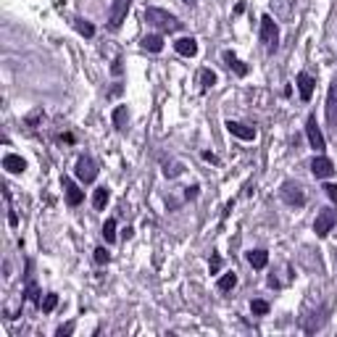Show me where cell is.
I'll use <instances>...</instances> for the list:
<instances>
[{"label":"cell","instance_id":"cell-10","mask_svg":"<svg viewBox=\"0 0 337 337\" xmlns=\"http://www.w3.org/2000/svg\"><path fill=\"white\" fill-rule=\"evenodd\" d=\"M327 119H330L332 129H337V82L327 92Z\"/></svg>","mask_w":337,"mask_h":337},{"label":"cell","instance_id":"cell-25","mask_svg":"<svg viewBox=\"0 0 337 337\" xmlns=\"http://www.w3.org/2000/svg\"><path fill=\"white\" fill-rule=\"evenodd\" d=\"M200 82H203V90H211L216 84V74L211 69H203V71H200Z\"/></svg>","mask_w":337,"mask_h":337},{"label":"cell","instance_id":"cell-18","mask_svg":"<svg viewBox=\"0 0 337 337\" xmlns=\"http://www.w3.org/2000/svg\"><path fill=\"white\" fill-rule=\"evenodd\" d=\"M108 198H111L108 187H98L95 192H92V206H95L98 211H103V208H106V203H108Z\"/></svg>","mask_w":337,"mask_h":337},{"label":"cell","instance_id":"cell-14","mask_svg":"<svg viewBox=\"0 0 337 337\" xmlns=\"http://www.w3.org/2000/svg\"><path fill=\"white\" fill-rule=\"evenodd\" d=\"M3 168H5V171H11V174H21L24 168H27V164H24V158H21V156L8 153V156L3 158Z\"/></svg>","mask_w":337,"mask_h":337},{"label":"cell","instance_id":"cell-1","mask_svg":"<svg viewBox=\"0 0 337 337\" xmlns=\"http://www.w3.org/2000/svg\"><path fill=\"white\" fill-rule=\"evenodd\" d=\"M145 21L150 27H156L158 32H176L182 27L179 19H176L174 13L164 11V8H145Z\"/></svg>","mask_w":337,"mask_h":337},{"label":"cell","instance_id":"cell-11","mask_svg":"<svg viewBox=\"0 0 337 337\" xmlns=\"http://www.w3.org/2000/svg\"><path fill=\"white\" fill-rule=\"evenodd\" d=\"M226 129H229V134H234V137H240V140H253L256 137V129L253 126H245V124H240V121H226Z\"/></svg>","mask_w":337,"mask_h":337},{"label":"cell","instance_id":"cell-5","mask_svg":"<svg viewBox=\"0 0 337 337\" xmlns=\"http://www.w3.org/2000/svg\"><path fill=\"white\" fill-rule=\"evenodd\" d=\"M335 224H337V211H322V214L316 216V222H314L316 237H327V234L332 232Z\"/></svg>","mask_w":337,"mask_h":337},{"label":"cell","instance_id":"cell-27","mask_svg":"<svg viewBox=\"0 0 337 337\" xmlns=\"http://www.w3.org/2000/svg\"><path fill=\"white\" fill-rule=\"evenodd\" d=\"M95 264H108V261H111V256H108V250L106 248H95Z\"/></svg>","mask_w":337,"mask_h":337},{"label":"cell","instance_id":"cell-22","mask_svg":"<svg viewBox=\"0 0 337 337\" xmlns=\"http://www.w3.org/2000/svg\"><path fill=\"white\" fill-rule=\"evenodd\" d=\"M103 237H106V242L116 240V219H108V222L103 224Z\"/></svg>","mask_w":337,"mask_h":337},{"label":"cell","instance_id":"cell-28","mask_svg":"<svg viewBox=\"0 0 337 337\" xmlns=\"http://www.w3.org/2000/svg\"><path fill=\"white\" fill-rule=\"evenodd\" d=\"M219 269H222V256L214 253V256H211V274H219Z\"/></svg>","mask_w":337,"mask_h":337},{"label":"cell","instance_id":"cell-21","mask_svg":"<svg viewBox=\"0 0 337 337\" xmlns=\"http://www.w3.org/2000/svg\"><path fill=\"white\" fill-rule=\"evenodd\" d=\"M74 27H77V32H79V35H84V37L95 35V27H92L90 21H84V19H77V21H74Z\"/></svg>","mask_w":337,"mask_h":337},{"label":"cell","instance_id":"cell-7","mask_svg":"<svg viewBox=\"0 0 337 337\" xmlns=\"http://www.w3.org/2000/svg\"><path fill=\"white\" fill-rule=\"evenodd\" d=\"M306 134H308V142H311V148H314L316 153H322V150L327 148L324 134H322V129H319V124H316V116H308V121H306Z\"/></svg>","mask_w":337,"mask_h":337},{"label":"cell","instance_id":"cell-34","mask_svg":"<svg viewBox=\"0 0 337 337\" xmlns=\"http://www.w3.org/2000/svg\"><path fill=\"white\" fill-rule=\"evenodd\" d=\"M335 258H337V256H335Z\"/></svg>","mask_w":337,"mask_h":337},{"label":"cell","instance_id":"cell-31","mask_svg":"<svg viewBox=\"0 0 337 337\" xmlns=\"http://www.w3.org/2000/svg\"><path fill=\"white\" fill-rule=\"evenodd\" d=\"M184 198H198V187H195V184H192V187H187V192H184Z\"/></svg>","mask_w":337,"mask_h":337},{"label":"cell","instance_id":"cell-16","mask_svg":"<svg viewBox=\"0 0 337 337\" xmlns=\"http://www.w3.org/2000/svg\"><path fill=\"white\" fill-rule=\"evenodd\" d=\"M142 48L150 50V53H161V50H164V37H161V35H148V37H142Z\"/></svg>","mask_w":337,"mask_h":337},{"label":"cell","instance_id":"cell-33","mask_svg":"<svg viewBox=\"0 0 337 337\" xmlns=\"http://www.w3.org/2000/svg\"><path fill=\"white\" fill-rule=\"evenodd\" d=\"M203 158H206V161H211V164H219V158L214 153H203Z\"/></svg>","mask_w":337,"mask_h":337},{"label":"cell","instance_id":"cell-30","mask_svg":"<svg viewBox=\"0 0 337 337\" xmlns=\"http://www.w3.org/2000/svg\"><path fill=\"white\" fill-rule=\"evenodd\" d=\"M71 332H74V324H66V327H58L56 335H58V337H66V335H71Z\"/></svg>","mask_w":337,"mask_h":337},{"label":"cell","instance_id":"cell-19","mask_svg":"<svg viewBox=\"0 0 337 337\" xmlns=\"http://www.w3.org/2000/svg\"><path fill=\"white\" fill-rule=\"evenodd\" d=\"M111 119H113V126H116V129H124V126H126V106H116Z\"/></svg>","mask_w":337,"mask_h":337},{"label":"cell","instance_id":"cell-15","mask_svg":"<svg viewBox=\"0 0 337 337\" xmlns=\"http://www.w3.org/2000/svg\"><path fill=\"white\" fill-rule=\"evenodd\" d=\"M224 61H226V66H229V69H234V74H237V77H245V74H248V66L242 63L234 53H229V50L224 53Z\"/></svg>","mask_w":337,"mask_h":337},{"label":"cell","instance_id":"cell-4","mask_svg":"<svg viewBox=\"0 0 337 337\" xmlns=\"http://www.w3.org/2000/svg\"><path fill=\"white\" fill-rule=\"evenodd\" d=\"M282 200H284L287 206L300 208V206H306V192L300 190V184L284 182V184H282Z\"/></svg>","mask_w":337,"mask_h":337},{"label":"cell","instance_id":"cell-9","mask_svg":"<svg viewBox=\"0 0 337 337\" xmlns=\"http://www.w3.org/2000/svg\"><path fill=\"white\" fill-rule=\"evenodd\" d=\"M295 82H298V92H300V98L308 103V100L314 98V87H316L314 77H311V74H306V71H300V74H298V79H295Z\"/></svg>","mask_w":337,"mask_h":337},{"label":"cell","instance_id":"cell-3","mask_svg":"<svg viewBox=\"0 0 337 337\" xmlns=\"http://www.w3.org/2000/svg\"><path fill=\"white\" fill-rule=\"evenodd\" d=\"M74 174H77V179H79L82 184H92V182L98 179V166H95V161H92L90 156H82L79 161H77Z\"/></svg>","mask_w":337,"mask_h":337},{"label":"cell","instance_id":"cell-8","mask_svg":"<svg viewBox=\"0 0 337 337\" xmlns=\"http://www.w3.org/2000/svg\"><path fill=\"white\" fill-rule=\"evenodd\" d=\"M311 171H314L316 179H330L335 174V164L327 156H316L314 161H311Z\"/></svg>","mask_w":337,"mask_h":337},{"label":"cell","instance_id":"cell-20","mask_svg":"<svg viewBox=\"0 0 337 337\" xmlns=\"http://www.w3.org/2000/svg\"><path fill=\"white\" fill-rule=\"evenodd\" d=\"M234 284H237V274H224L222 280H219V290H222V292H229Z\"/></svg>","mask_w":337,"mask_h":337},{"label":"cell","instance_id":"cell-17","mask_svg":"<svg viewBox=\"0 0 337 337\" xmlns=\"http://www.w3.org/2000/svg\"><path fill=\"white\" fill-rule=\"evenodd\" d=\"M248 261H250L253 269H264L269 264V253L266 250H250L248 253Z\"/></svg>","mask_w":337,"mask_h":337},{"label":"cell","instance_id":"cell-26","mask_svg":"<svg viewBox=\"0 0 337 337\" xmlns=\"http://www.w3.org/2000/svg\"><path fill=\"white\" fill-rule=\"evenodd\" d=\"M250 311H253L256 316H266V314H269V303H266V300H253V303H250Z\"/></svg>","mask_w":337,"mask_h":337},{"label":"cell","instance_id":"cell-12","mask_svg":"<svg viewBox=\"0 0 337 337\" xmlns=\"http://www.w3.org/2000/svg\"><path fill=\"white\" fill-rule=\"evenodd\" d=\"M63 190H66V200H69V206H79L84 200V192L69 179V176H63Z\"/></svg>","mask_w":337,"mask_h":337},{"label":"cell","instance_id":"cell-23","mask_svg":"<svg viewBox=\"0 0 337 337\" xmlns=\"http://www.w3.org/2000/svg\"><path fill=\"white\" fill-rule=\"evenodd\" d=\"M27 300H32V303H42V298H40V290H37V284L32 282V280H27Z\"/></svg>","mask_w":337,"mask_h":337},{"label":"cell","instance_id":"cell-13","mask_svg":"<svg viewBox=\"0 0 337 337\" xmlns=\"http://www.w3.org/2000/svg\"><path fill=\"white\" fill-rule=\"evenodd\" d=\"M174 50H176L179 56L192 58V56H198V42L192 40V37H182V40H176V42H174Z\"/></svg>","mask_w":337,"mask_h":337},{"label":"cell","instance_id":"cell-6","mask_svg":"<svg viewBox=\"0 0 337 337\" xmlns=\"http://www.w3.org/2000/svg\"><path fill=\"white\" fill-rule=\"evenodd\" d=\"M129 5H132V0H113L111 13H108V27H111V29H119L121 24H124V19H126Z\"/></svg>","mask_w":337,"mask_h":337},{"label":"cell","instance_id":"cell-29","mask_svg":"<svg viewBox=\"0 0 337 337\" xmlns=\"http://www.w3.org/2000/svg\"><path fill=\"white\" fill-rule=\"evenodd\" d=\"M324 192L330 195L332 203H337V184H324Z\"/></svg>","mask_w":337,"mask_h":337},{"label":"cell","instance_id":"cell-24","mask_svg":"<svg viewBox=\"0 0 337 337\" xmlns=\"http://www.w3.org/2000/svg\"><path fill=\"white\" fill-rule=\"evenodd\" d=\"M56 306H58V295H56V292H50V295H45V300L40 303V308L45 311V314H50V311H53Z\"/></svg>","mask_w":337,"mask_h":337},{"label":"cell","instance_id":"cell-32","mask_svg":"<svg viewBox=\"0 0 337 337\" xmlns=\"http://www.w3.org/2000/svg\"><path fill=\"white\" fill-rule=\"evenodd\" d=\"M111 71H113V74H121V61H113V66H111Z\"/></svg>","mask_w":337,"mask_h":337},{"label":"cell","instance_id":"cell-2","mask_svg":"<svg viewBox=\"0 0 337 337\" xmlns=\"http://www.w3.org/2000/svg\"><path fill=\"white\" fill-rule=\"evenodd\" d=\"M261 42L266 45V50H277V45H280V29H277L272 16L261 19Z\"/></svg>","mask_w":337,"mask_h":337}]
</instances>
